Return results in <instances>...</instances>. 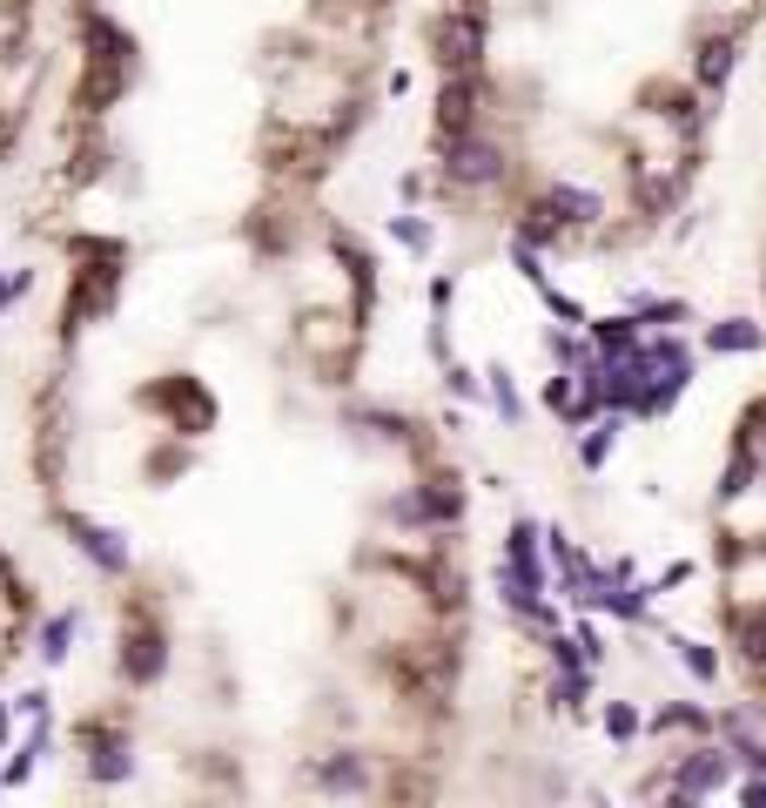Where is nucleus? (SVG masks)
Listing matches in <instances>:
<instances>
[{"label":"nucleus","mask_w":766,"mask_h":808,"mask_svg":"<svg viewBox=\"0 0 766 808\" xmlns=\"http://www.w3.org/2000/svg\"><path fill=\"white\" fill-rule=\"evenodd\" d=\"M477 55H484V14L464 8V14H451V21L437 27V61L451 68V74H471Z\"/></svg>","instance_id":"1"},{"label":"nucleus","mask_w":766,"mask_h":808,"mask_svg":"<svg viewBox=\"0 0 766 808\" xmlns=\"http://www.w3.org/2000/svg\"><path fill=\"white\" fill-rule=\"evenodd\" d=\"M451 176H458V182H491V176H504V156H498L491 142H477V135H458Z\"/></svg>","instance_id":"2"},{"label":"nucleus","mask_w":766,"mask_h":808,"mask_svg":"<svg viewBox=\"0 0 766 808\" xmlns=\"http://www.w3.org/2000/svg\"><path fill=\"white\" fill-rule=\"evenodd\" d=\"M74 539H81V553H88V559H101L108 572H121V566H129V546H121V539H114V532H101V526H88V519H74Z\"/></svg>","instance_id":"3"},{"label":"nucleus","mask_w":766,"mask_h":808,"mask_svg":"<svg viewBox=\"0 0 766 808\" xmlns=\"http://www.w3.org/2000/svg\"><path fill=\"white\" fill-rule=\"evenodd\" d=\"M726 782V755H700V761H685L679 768V795H706Z\"/></svg>","instance_id":"4"},{"label":"nucleus","mask_w":766,"mask_h":808,"mask_svg":"<svg viewBox=\"0 0 766 808\" xmlns=\"http://www.w3.org/2000/svg\"><path fill=\"white\" fill-rule=\"evenodd\" d=\"M443 129L471 135V82H464V74H458V82H443Z\"/></svg>","instance_id":"5"},{"label":"nucleus","mask_w":766,"mask_h":808,"mask_svg":"<svg viewBox=\"0 0 766 808\" xmlns=\"http://www.w3.org/2000/svg\"><path fill=\"white\" fill-rule=\"evenodd\" d=\"M713 351H753L759 343V324H746V317H733V324H713Z\"/></svg>","instance_id":"6"},{"label":"nucleus","mask_w":766,"mask_h":808,"mask_svg":"<svg viewBox=\"0 0 766 808\" xmlns=\"http://www.w3.org/2000/svg\"><path fill=\"white\" fill-rule=\"evenodd\" d=\"M129 674H135V680H155V674H161V634H135V653H129Z\"/></svg>","instance_id":"7"},{"label":"nucleus","mask_w":766,"mask_h":808,"mask_svg":"<svg viewBox=\"0 0 766 808\" xmlns=\"http://www.w3.org/2000/svg\"><path fill=\"white\" fill-rule=\"evenodd\" d=\"M726 74H733V41H713V48L700 55V82H706V88H719Z\"/></svg>","instance_id":"8"},{"label":"nucleus","mask_w":766,"mask_h":808,"mask_svg":"<svg viewBox=\"0 0 766 808\" xmlns=\"http://www.w3.org/2000/svg\"><path fill=\"white\" fill-rule=\"evenodd\" d=\"M95 775H101V782H121V775H129V755H121V741H101V735H95Z\"/></svg>","instance_id":"9"},{"label":"nucleus","mask_w":766,"mask_h":808,"mask_svg":"<svg viewBox=\"0 0 766 808\" xmlns=\"http://www.w3.org/2000/svg\"><path fill=\"white\" fill-rule=\"evenodd\" d=\"M551 209H572V222H592L598 196H585V189H551Z\"/></svg>","instance_id":"10"},{"label":"nucleus","mask_w":766,"mask_h":808,"mask_svg":"<svg viewBox=\"0 0 766 808\" xmlns=\"http://www.w3.org/2000/svg\"><path fill=\"white\" fill-rule=\"evenodd\" d=\"M612 432H619V425H598V432L585 438V466H605V451H612Z\"/></svg>","instance_id":"11"},{"label":"nucleus","mask_w":766,"mask_h":808,"mask_svg":"<svg viewBox=\"0 0 766 808\" xmlns=\"http://www.w3.org/2000/svg\"><path fill=\"white\" fill-rule=\"evenodd\" d=\"M68 634H74V620H54L48 640H40V653H48V661H61V653H68Z\"/></svg>","instance_id":"12"},{"label":"nucleus","mask_w":766,"mask_h":808,"mask_svg":"<svg viewBox=\"0 0 766 808\" xmlns=\"http://www.w3.org/2000/svg\"><path fill=\"white\" fill-rule=\"evenodd\" d=\"M491 398H498L504 418H518V391H511V377H504V371H491Z\"/></svg>","instance_id":"13"},{"label":"nucleus","mask_w":766,"mask_h":808,"mask_svg":"<svg viewBox=\"0 0 766 808\" xmlns=\"http://www.w3.org/2000/svg\"><path fill=\"white\" fill-rule=\"evenodd\" d=\"M685 667H693L700 680H713V653H706V647H693V640H685Z\"/></svg>","instance_id":"14"},{"label":"nucleus","mask_w":766,"mask_h":808,"mask_svg":"<svg viewBox=\"0 0 766 808\" xmlns=\"http://www.w3.org/2000/svg\"><path fill=\"white\" fill-rule=\"evenodd\" d=\"M605 727H612V735H632L639 721H632V708H612V714H605Z\"/></svg>","instance_id":"15"}]
</instances>
